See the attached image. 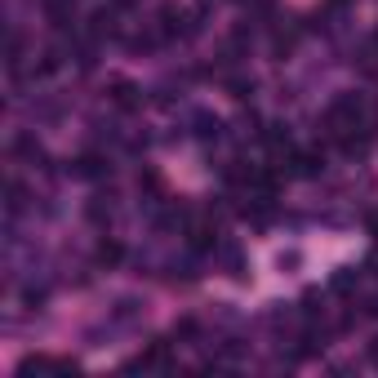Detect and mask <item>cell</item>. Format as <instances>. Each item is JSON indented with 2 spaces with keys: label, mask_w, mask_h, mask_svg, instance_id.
Segmentation results:
<instances>
[{
  "label": "cell",
  "mask_w": 378,
  "mask_h": 378,
  "mask_svg": "<svg viewBox=\"0 0 378 378\" xmlns=\"http://www.w3.org/2000/svg\"><path fill=\"white\" fill-rule=\"evenodd\" d=\"M111 98H116V107H138V93H134V85H129V80H116V85H111Z\"/></svg>",
  "instance_id": "obj_1"
},
{
  "label": "cell",
  "mask_w": 378,
  "mask_h": 378,
  "mask_svg": "<svg viewBox=\"0 0 378 378\" xmlns=\"http://www.w3.org/2000/svg\"><path fill=\"white\" fill-rule=\"evenodd\" d=\"M76 174H80V178H98L102 174V160L98 156H80V160H76Z\"/></svg>",
  "instance_id": "obj_2"
},
{
  "label": "cell",
  "mask_w": 378,
  "mask_h": 378,
  "mask_svg": "<svg viewBox=\"0 0 378 378\" xmlns=\"http://www.w3.org/2000/svg\"><path fill=\"white\" fill-rule=\"evenodd\" d=\"M98 263H120V245L116 241H102L98 245Z\"/></svg>",
  "instance_id": "obj_3"
},
{
  "label": "cell",
  "mask_w": 378,
  "mask_h": 378,
  "mask_svg": "<svg viewBox=\"0 0 378 378\" xmlns=\"http://www.w3.org/2000/svg\"><path fill=\"white\" fill-rule=\"evenodd\" d=\"M370 361L378 365V338H374V343H370Z\"/></svg>",
  "instance_id": "obj_4"
},
{
  "label": "cell",
  "mask_w": 378,
  "mask_h": 378,
  "mask_svg": "<svg viewBox=\"0 0 378 378\" xmlns=\"http://www.w3.org/2000/svg\"><path fill=\"white\" fill-rule=\"evenodd\" d=\"M370 227H374V232H378V214H374V219H370Z\"/></svg>",
  "instance_id": "obj_5"
}]
</instances>
